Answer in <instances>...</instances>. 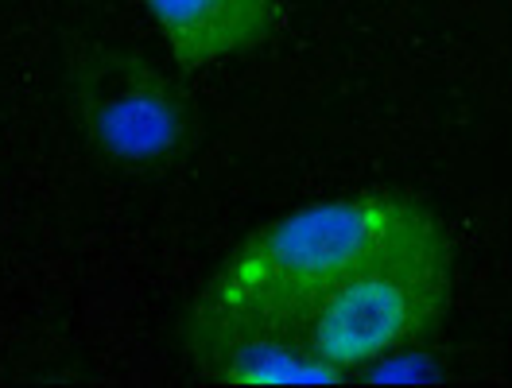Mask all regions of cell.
Segmentation results:
<instances>
[{
  "instance_id": "3",
  "label": "cell",
  "mask_w": 512,
  "mask_h": 388,
  "mask_svg": "<svg viewBox=\"0 0 512 388\" xmlns=\"http://www.w3.org/2000/svg\"><path fill=\"white\" fill-rule=\"evenodd\" d=\"M74 109L97 156L121 167H163L198 136V109L160 66L125 47L94 43L78 51Z\"/></svg>"
},
{
  "instance_id": "6",
  "label": "cell",
  "mask_w": 512,
  "mask_h": 388,
  "mask_svg": "<svg viewBox=\"0 0 512 388\" xmlns=\"http://www.w3.org/2000/svg\"><path fill=\"white\" fill-rule=\"evenodd\" d=\"M427 377H435V365L423 354H384L373 365H365V381H427Z\"/></svg>"
},
{
  "instance_id": "2",
  "label": "cell",
  "mask_w": 512,
  "mask_h": 388,
  "mask_svg": "<svg viewBox=\"0 0 512 388\" xmlns=\"http://www.w3.org/2000/svg\"><path fill=\"white\" fill-rule=\"evenodd\" d=\"M450 249L447 233L373 260L330 291L307 319V350L338 365L346 377L419 342L447 315Z\"/></svg>"
},
{
  "instance_id": "1",
  "label": "cell",
  "mask_w": 512,
  "mask_h": 388,
  "mask_svg": "<svg viewBox=\"0 0 512 388\" xmlns=\"http://www.w3.org/2000/svg\"><path fill=\"white\" fill-rule=\"evenodd\" d=\"M443 237L439 218L400 194H357L303 206L245 237L187 315V346L206 365L225 346L288 334L373 260Z\"/></svg>"
},
{
  "instance_id": "4",
  "label": "cell",
  "mask_w": 512,
  "mask_h": 388,
  "mask_svg": "<svg viewBox=\"0 0 512 388\" xmlns=\"http://www.w3.org/2000/svg\"><path fill=\"white\" fill-rule=\"evenodd\" d=\"M187 74L264 43L280 24L276 0H140Z\"/></svg>"
},
{
  "instance_id": "5",
  "label": "cell",
  "mask_w": 512,
  "mask_h": 388,
  "mask_svg": "<svg viewBox=\"0 0 512 388\" xmlns=\"http://www.w3.org/2000/svg\"><path fill=\"white\" fill-rule=\"evenodd\" d=\"M225 385H342L346 373L330 361H322L311 350L288 346L284 334H260V338H241L214 354L206 365Z\"/></svg>"
}]
</instances>
